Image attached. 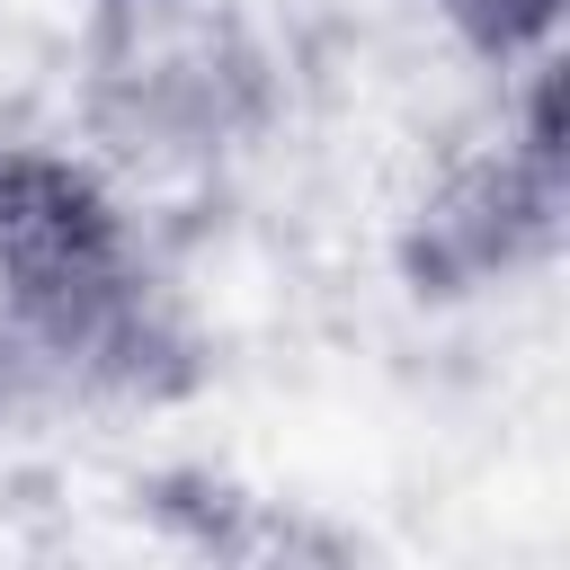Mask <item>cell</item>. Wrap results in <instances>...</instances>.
I'll list each match as a JSON object with an SVG mask.
<instances>
[{"mask_svg": "<svg viewBox=\"0 0 570 570\" xmlns=\"http://www.w3.org/2000/svg\"><path fill=\"white\" fill-rule=\"evenodd\" d=\"M160 347L142 232L89 160L0 151V392L125 383Z\"/></svg>", "mask_w": 570, "mask_h": 570, "instance_id": "1", "label": "cell"}, {"mask_svg": "<svg viewBox=\"0 0 570 570\" xmlns=\"http://www.w3.org/2000/svg\"><path fill=\"white\" fill-rule=\"evenodd\" d=\"M552 223H561V142H552V80L534 98V125L481 160H463L428 205H419V276L436 285H490L525 258L552 249Z\"/></svg>", "mask_w": 570, "mask_h": 570, "instance_id": "3", "label": "cell"}, {"mask_svg": "<svg viewBox=\"0 0 570 570\" xmlns=\"http://www.w3.org/2000/svg\"><path fill=\"white\" fill-rule=\"evenodd\" d=\"M445 9V27L472 45V53H490V62H543V45H552V27H561V0H436Z\"/></svg>", "mask_w": 570, "mask_h": 570, "instance_id": "4", "label": "cell"}, {"mask_svg": "<svg viewBox=\"0 0 570 570\" xmlns=\"http://www.w3.org/2000/svg\"><path fill=\"white\" fill-rule=\"evenodd\" d=\"M80 134L125 178H205L276 116V45L249 0H89Z\"/></svg>", "mask_w": 570, "mask_h": 570, "instance_id": "2", "label": "cell"}]
</instances>
